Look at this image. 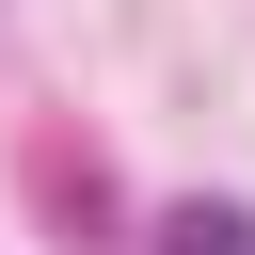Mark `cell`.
Returning <instances> with one entry per match:
<instances>
[{"label":"cell","mask_w":255,"mask_h":255,"mask_svg":"<svg viewBox=\"0 0 255 255\" xmlns=\"http://www.w3.org/2000/svg\"><path fill=\"white\" fill-rule=\"evenodd\" d=\"M143 255H255V207L191 191V207H159V239H143Z\"/></svg>","instance_id":"1"}]
</instances>
